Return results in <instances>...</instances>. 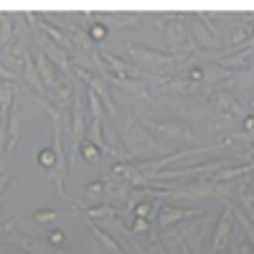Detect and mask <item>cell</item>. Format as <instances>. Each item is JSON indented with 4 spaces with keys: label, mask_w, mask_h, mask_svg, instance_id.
I'll return each instance as SVG.
<instances>
[{
    "label": "cell",
    "mask_w": 254,
    "mask_h": 254,
    "mask_svg": "<svg viewBox=\"0 0 254 254\" xmlns=\"http://www.w3.org/2000/svg\"><path fill=\"white\" fill-rule=\"evenodd\" d=\"M145 130H150L155 135H160L163 140H171V142H188L193 145L196 142V132L181 120H140ZM196 147V145H193Z\"/></svg>",
    "instance_id": "obj_1"
},
{
    "label": "cell",
    "mask_w": 254,
    "mask_h": 254,
    "mask_svg": "<svg viewBox=\"0 0 254 254\" xmlns=\"http://www.w3.org/2000/svg\"><path fill=\"white\" fill-rule=\"evenodd\" d=\"M153 23L173 49H193V41H190V33H188V26L183 23V18L160 15V18H153Z\"/></svg>",
    "instance_id": "obj_2"
},
{
    "label": "cell",
    "mask_w": 254,
    "mask_h": 254,
    "mask_svg": "<svg viewBox=\"0 0 254 254\" xmlns=\"http://www.w3.org/2000/svg\"><path fill=\"white\" fill-rule=\"evenodd\" d=\"M23 18L31 23V28H33V38L38 41L41 51H44V54H46V56H49V59L56 64V66H61L64 71H69V69H71V59H69L71 54H69L66 49H61L59 44H54V41H51V38H49L44 31L38 28V20H33V15H31V13H26Z\"/></svg>",
    "instance_id": "obj_3"
},
{
    "label": "cell",
    "mask_w": 254,
    "mask_h": 254,
    "mask_svg": "<svg viewBox=\"0 0 254 254\" xmlns=\"http://www.w3.org/2000/svg\"><path fill=\"white\" fill-rule=\"evenodd\" d=\"M122 145H125V150L132 155V153H142V150H153V147H158V140L147 135L142 122L130 120V122H127L125 135H122Z\"/></svg>",
    "instance_id": "obj_4"
},
{
    "label": "cell",
    "mask_w": 254,
    "mask_h": 254,
    "mask_svg": "<svg viewBox=\"0 0 254 254\" xmlns=\"http://www.w3.org/2000/svg\"><path fill=\"white\" fill-rule=\"evenodd\" d=\"M71 71L87 84L89 89H94L97 94H99V99H102V104L107 107V112H110V117H112V125H115V130H117V107H115V102H112V97H110V89H107V84H104V79L102 76H97V74H92V71H87L84 66H71Z\"/></svg>",
    "instance_id": "obj_5"
},
{
    "label": "cell",
    "mask_w": 254,
    "mask_h": 254,
    "mask_svg": "<svg viewBox=\"0 0 254 254\" xmlns=\"http://www.w3.org/2000/svg\"><path fill=\"white\" fill-rule=\"evenodd\" d=\"M234 201H224V211L219 216V224L214 229V239H211V249L216 254H221L226 247H229V239H231V231H234Z\"/></svg>",
    "instance_id": "obj_6"
},
{
    "label": "cell",
    "mask_w": 254,
    "mask_h": 254,
    "mask_svg": "<svg viewBox=\"0 0 254 254\" xmlns=\"http://www.w3.org/2000/svg\"><path fill=\"white\" fill-rule=\"evenodd\" d=\"M211 104H214V110H216V115L219 117H224V120H231V122H244L249 115H247V110L242 107V102L237 99V97H231L229 92H211Z\"/></svg>",
    "instance_id": "obj_7"
},
{
    "label": "cell",
    "mask_w": 254,
    "mask_h": 254,
    "mask_svg": "<svg viewBox=\"0 0 254 254\" xmlns=\"http://www.w3.org/2000/svg\"><path fill=\"white\" fill-rule=\"evenodd\" d=\"M208 216V211L203 208H178V206H163L160 208V214L155 219V231H163L168 226H173V224H181L186 219H206Z\"/></svg>",
    "instance_id": "obj_8"
},
{
    "label": "cell",
    "mask_w": 254,
    "mask_h": 254,
    "mask_svg": "<svg viewBox=\"0 0 254 254\" xmlns=\"http://www.w3.org/2000/svg\"><path fill=\"white\" fill-rule=\"evenodd\" d=\"M36 66H38L41 81H44V87H46L49 97H51V94H56L59 84H61V76H64V69H61V66H56V64H54L44 51H38V54H36Z\"/></svg>",
    "instance_id": "obj_9"
},
{
    "label": "cell",
    "mask_w": 254,
    "mask_h": 254,
    "mask_svg": "<svg viewBox=\"0 0 254 254\" xmlns=\"http://www.w3.org/2000/svg\"><path fill=\"white\" fill-rule=\"evenodd\" d=\"M125 54L137 64H145V66H171V64H176L173 56H165V54H158L147 46H135V44H127Z\"/></svg>",
    "instance_id": "obj_10"
},
{
    "label": "cell",
    "mask_w": 254,
    "mask_h": 254,
    "mask_svg": "<svg viewBox=\"0 0 254 254\" xmlns=\"http://www.w3.org/2000/svg\"><path fill=\"white\" fill-rule=\"evenodd\" d=\"M18 135H20V104L15 102V107L8 117V122L3 125V163H8L10 153L18 145Z\"/></svg>",
    "instance_id": "obj_11"
},
{
    "label": "cell",
    "mask_w": 254,
    "mask_h": 254,
    "mask_svg": "<svg viewBox=\"0 0 254 254\" xmlns=\"http://www.w3.org/2000/svg\"><path fill=\"white\" fill-rule=\"evenodd\" d=\"M8 242L15 244V247H20L26 254H66L64 249H56V247L44 244V242H36V239H31L26 234H20V231H13V234L8 237Z\"/></svg>",
    "instance_id": "obj_12"
},
{
    "label": "cell",
    "mask_w": 254,
    "mask_h": 254,
    "mask_svg": "<svg viewBox=\"0 0 254 254\" xmlns=\"http://www.w3.org/2000/svg\"><path fill=\"white\" fill-rule=\"evenodd\" d=\"M74 214H81L87 219H99V221H115L120 216V211L115 203H99V206H92V208H81V206H74L71 208Z\"/></svg>",
    "instance_id": "obj_13"
},
{
    "label": "cell",
    "mask_w": 254,
    "mask_h": 254,
    "mask_svg": "<svg viewBox=\"0 0 254 254\" xmlns=\"http://www.w3.org/2000/svg\"><path fill=\"white\" fill-rule=\"evenodd\" d=\"M252 36H254V20H252V18H247L244 23H239V26H234V28H231V33L226 36V44H229L231 49L249 46Z\"/></svg>",
    "instance_id": "obj_14"
},
{
    "label": "cell",
    "mask_w": 254,
    "mask_h": 254,
    "mask_svg": "<svg viewBox=\"0 0 254 254\" xmlns=\"http://www.w3.org/2000/svg\"><path fill=\"white\" fill-rule=\"evenodd\" d=\"M84 221H87V226H89V231H92V234H94V239L104 247V249H107V254H127L125 249H122V244L117 242V239H112L110 234H107V231H104V229H99L92 219H84Z\"/></svg>",
    "instance_id": "obj_15"
},
{
    "label": "cell",
    "mask_w": 254,
    "mask_h": 254,
    "mask_svg": "<svg viewBox=\"0 0 254 254\" xmlns=\"http://www.w3.org/2000/svg\"><path fill=\"white\" fill-rule=\"evenodd\" d=\"M38 28H41V31H44V33H46V36H49V38L54 41V44H59L61 49H66V51H69L71 56L76 54V46H74V41H71L69 36H64V31H61V28H56V26H51V23H49V20H38Z\"/></svg>",
    "instance_id": "obj_16"
},
{
    "label": "cell",
    "mask_w": 254,
    "mask_h": 254,
    "mask_svg": "<svg viewBox=\"0 0 254 254\" xmlns=\"http://www.w3.org/2000/svg\"><path fill=\"white\" fill-rule=\"evenodd\" d=\"M229 254H254V242L247 237V231L239 226V231L229 239Z\"/></svg>",
    "instance_id": "obj_17"
},
{
    "label": "cell",
    "mask_w": 254,
    "mask_h": 254,
    "mask_svg": "<svg viewBox=\"0 0 254 254\" xmlns=\"http://www.w3.org/2000/svg\"><path fill=\"white\" fill-rule=\"evenodd\" d=\"M190 31L196 33V38H198L201 46H206V49H216V46H219V38H211L214 33L206 31V26H203L201 18H198V20H190Z\"/></svg>",
    "instance_id": "obj_18"
},
{
    "label": "cell",
    "mask_w": 254,
    "mask_h": 254,
    "mask_svg": "<svg viewBox=\"0 0 254 254\" xmlns=\"http://www.w3.org/2000/svg\"><path fill=\"white\" fill-rule=\"evenodd\" d=\"M249 56H252V51H239V54H231V56H224V59H219V64H221V69H239V66H247V61H249Z\"/></svg>",
    "instance_id": "obj_19"
},
{
    "label": "cell",
    "mask_w": 254,
    "mask_h": 254,
    "mask_svg": "<svg viewBox=\"0 0 254 254\" xmlns=\"http://www.w3.org/2000/svg\"><path fill=\"white\" fill-rule=\"evenodd\" d=\"M79 155L87 160V163H97L99 160V145H94L92 140H84L79 147Z\"/></svg>",
    "instance_id": "obj_20"
},
{
    "label": "cell",
    "mask_w": 254,
    "mask_h": 254,
    "mask_svg": "<svg viewBox=\"0 0 254 254\" xmlns=\"http://www.w3.org/2000/svg\"><path fill=\"white\" fill-rule=\"evenodd\" d=\"M84 193H87V198H99V196H104V193H107V178H99V181L87 183Z\"/></svg>",
    "instance_id": "obj_21"
},
{
    "label": "cell",
    "mask_w": 254,
    "mask_h": 254,
    "mask_svg": "<svg viewBox=\"0 0 254 254\" xmlns=\"http://www.w3.org/2000/svg\"><path fill=\"white\" fill-rule=\"evenodd\" d=\"M64 216H66V214H61V211H54V208H38L36 214H33L36 224H51V221L64 219Z\"/></svg>",
    "instance_id": "obj_22"
},
{
    "label": "cell",
    "mask_w": 254,
    "mask_h": 254,
    "mask_svg": "<svg viewBox=\"0 0 254 254\" xmlns=\"http://www.w3.org/2000/svg\"><path fill=\"white\" fill-rule=\"evenodd\" d=\"M38 163L44 165V168H54V165H59V158H56V153H54V147H44V150L38 153Z\"/></svg>",
    "instance_id": "obj_23"
},
{
    "label": "cell",
    "mask_w": 254,
    "mask_h": 254,
    "mask_svg": "<svg viewBox=\"0 0 254 254\" xmlns=\"http://www.w3.org/2000/svg\"><path fill=\"white\" fill-rule=\"evenodd\" d=\"M64 242H66V237H64L61 229H51V231H49V244H51V247H61Z\"/></svg>",
    "instance_id": "obj_24"
},
{
    "label": "cell",
    "mask_w": 254,
    "mask_h": 254,
    "mask_svg": "<svg viewBox=\"0 0 254 254\" xmlns=\"http://www.w3.org/2000/svg\"><path fill=\"white\" fill-rule=\"evenodd\" d=\"M104 33H107V28H104L102 23H99V26H92V28H89V36H92L94 41H99V38H104Z\"/></svg>",
    "instance_id": "obj_25"
},
{
    "label": "cell",
    "mask_w": 254,
    "mask_h": 254,
    "mask_svg": "<svg viewBox=\"0 0 254 254\" xmlns=\"http://www.w3.org/2000/svg\"><path fill=\"white\" fill-rule=\"evenodd\" d=\"M201 76H203L201 69H190V71H188V81H201Z\"/></svg>",
    "instance_id": "obj_26"
},
{
    "label": "cell",
    "mask_w": 254,
    "mask_h": 254,
    "mask_svg": "<svg viewBox=\"0 0 254 254\" xmlns=\"http://www.w3.org/2000/svg\"><path fill=\"white\" fill-rule=\"evenodd\" d=\"M178 249H181V254H193V252H190V249H188L183 242H178Z\"/></svg>",
    "instance_id": "obj_27"
},
{
    "label": "cell",
    "mask_w": 254,
    "mask_h": 254,
    "mask_svg": "<svg viewBox=\"0 0 254 254\" xmlns=\"http://www.w3.org/2000/svg\"><path fill=\"white\" fill-rule=\"evenodd\" d=\"M249 51H254V36H252V41H249Z\"/></svg>",
    "instance_id": "obj_28"
},
{
    "label": "cell",
    "mask_w": 254,
    "mask_h": 254,
    "mask_svg": "<svg viewBox=\"0 0 254 254\" xmlns=\"http://www.w3.org/2000/svg\"><path fill=\"white\" fill-rule=\"evenodd\" d=\"M221 254H229V252H226V249H224V252H221Z\"/></svg>",
    "instance_id": "obj_29"
}]
</instances>
